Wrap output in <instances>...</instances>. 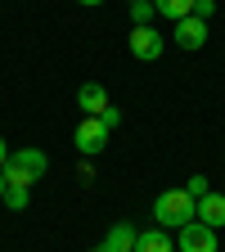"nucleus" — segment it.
I'll return each instance as SVG.
<instances>
[{
	"instance_id": "obj_6",
	"label": "nucleus",
	"mask_w": 225,
	"mask_h": 252,
	"mask_svg": "<svg viewBox=\"0 0 225 252\" xmlns=\"http://www.w3.org/2000/svg\"><path fill=\"white\" fill-rule=\"evenodd\" d=\"M180 252H216V230H207L203 220H189L180 230Z\"/></svg>"
},
{
	"instance_id": "obj_8",
	"label": "nucleus",
	"mask_w": 225,
	"mask_h": 252,
	"mask_svg": "<svg viewBox=\"0 0 225 252\" xmlns=\"http://www.w3.org/2000/svg\"><path fill=\"white\" fill-rule=\"evenodd\" d=\"M135 225H131V220H117V225L104 234V243H99V252H131L135 248Z\"/></svg>"
},
{
	"instance_id": "obj_19",
	"label": "nucleus",
	"mask_w": 225,
	"mask_h": 252,
	"mask_svg": "<svg viewBox=\"0 0 225 252\" xmlns=\"http://www.w3.org/2000/svg\"><path fill=\"white\" fill-rule=\"evenodd\" d=\"M0 198H5V176H0Z\"/></svg>"
},
{
	"instance_id": "obj_5",
	"label": "nucleus",
	"mask_w": 225,
	"mask_h": 252,
	"mask_svg": "<svg viewBox=\"0 0 225 252\" xmlns=\"http://www.w3.org/2000/svg\"><path fill=\"white\" fill-rule=\"evenodd\" d=\"M171 41H176L180 50H203V45H207V23H203V18H194V14L180 18V23H176V32H171Z\"/></svg>"
},
{
	"instance_id": "obj_18",
	"label": "nucleus",
	"mask_w": 225,
	"mask_h": 252,
	"mask_svg": "<svg viewBox=\"0 0 225 252\" xmlns=\"http://www.w3.org/2000/svg\"><path fill=\"white\" fill-rule=\"evenodd\" d=\"M77 5H104V0H77Z\"/></svg>"
},
{
	"instance_id": "obj_7",
	"label": "nucleus",
	"mask_w": 225,
	"mask_h": 252,
	"mask_svg": "<svg viewBox=\"0 0 225 252\" xmlns=\"http://www.w3.org/2000/svg\"><path fill=\"white\" fill-rule=\"evenodd\" d=\"M77 108H81L86 117H99V113L108 108V90H104L99 81H86V86L77 90Z\"/></svg>"
},
{
	"instance_id": "obj_2",
	"label": "nucleus",
	"mask_w": 225,
	"mask_h": 252,
	"mask_svg": "<svg viewBox=\"0 0 225 252\" xmlns=\"http://www.w3.org/2000/svg\"><path fill=\"white\" fill-rule=\"evenodd\" d=\"M45 171H50V158H45L41 149H14V153L5 158V167H0L5 185H23V189H32Z\"/></svg>"
},
{
	"instance_id": "obj_20",
	"label": "nucleus",
	"mask_w": 225,
	"mask_h": 252,
	"mask_svg": "<svg viewBox=\"0 0 225 252\" xmlns=\"http://www.w3.org/2000/svg\"><path fill=\"white\" fill-rule=\"evenodd\" d=\"M126 5H135V0H126Z\"/></svg>"
},
{
	"instance_id": "obj_15",
	"label": "nucleus",
	"mask_w": 225,
	"mask_h": 252,
	"mask_svg": "<svg viewBox=\"0 0 225 252\" xmlns=\"http://www.w3.org/2000/svg\"><path fill=\"white\" fill-rule=\"evenodd\" d=\"M212 14H216V0H194V18H203V23H207Z\"/></svg>"
},
{
	"instance_id": "obj_12",
	"label": "nucleus",
	"mask_w": 225,
	"mask_h": 252,
	"mask_svg": "<svg viewBox=\"0 0 225 252\" xmlns=\"http://www.w3.org/2000/svg\"><path fill=\"white\" fill-rule=\"evenodd\" d=\"M5 207H14V212H23L27 203H32V189H23V185H5V198H0Z\"/></svg>"
},
{
	"instance_id": "obj_10",
	"label": "nucleus",
	"mask_w": 225,
	"mask_h": 252,
	"mask_svg": "<svg viewBox=\"0 0 225 252\" xmlns=\"http://www.w3.org/2000/svg\"><path fill=\"white\" fill-rule=\"evenodd\" d=\"M131 252H176V243H171L167 230H144V234H135V248Z\"/></svg>"
},
{
	"instance_id": "obj_13",
	"label": "nucleus",
	"mask_w": 225,
	"mask_h": 252,
	"mask_svg": "<svg viewBox=\"0 0 225 252\" xmlns=\"http://www.w3.org/2000/svg\"><path fill=\"white\" fill-rule=\"evenodd\" d=\"M153 0H135V5H131V27H153Z\"/></svg>"
},
{
	"instance_id": "obj_3",
	"label": "nucleus",
	"mask_w": 225,
	"mask_h": 252,
	"mask_svg": "<svg viewBox=\"0 0 225 252\" xmlns=\"http://www.w3.org/2000/svg\"><path fill=\"white\" fill-rule=\"evenodd\" d=\"M72 144H77V153H81V158L104 153V149H108V126H104L99 117H81V122H77V135H72Z\"/></svg>"
},
{
	"instance_id": "obj_16",
	"label": "nucleus",
	"mask_w": 225,
	"mask_h": 252,
	"mask_svg": "<svg viewBox=\"0 0 225 252\" xmlns=\"http://www.w3.org/2000/svg\"><path fill=\"white\" fill-rule=\"evenodd\" d=\"M99 122H104V126H108V131H113V126H117V122H122V113H117V108H113V104H108V108H104V113H99Z\"/></svg>"
},
{
	"instance_id": "obj_4",
	"label": "nucleus",
	"mask_w": 225,
	"mask_h": 252,
	"mask_svg": "<svg viewBox=\"0 0 225 252\" xmlns=\"http://www.w3.org/2000/svg\"><path fill=\"white\" fill-rule=\"evenodd\" d=\"M131 54L140 59V63H153V59H162V50H167V41H162V32H153V27H131Z\"/></svg>"
},
{
	"instance_id": "obj_17",
	"label": "nucleus",
	"mask_w": 225,
	"mask_h": 252,
	"mask_svg": "<svg viewBox=\"0 0 225 252\" xmlns=\"http://www.w3.org/2000/svg\"><path fill=\"white\" fill-rule=\"evenodd\" d=\"M5 158H9V144H5V140H0V167H5Z\"/></svg>"
},
{
	"instance_id": "obj_9",
	"label": "nucleus",
	"mask_w": 225,
	"mask_h": 252,
	"mask_svg": "<svg viewBox=\"0 0 225 252\" xmlns=\"http://www.w3.org/2000/svg\"><path fill=\"white\" fill-rule=\"evenodd\" d=\"M198 220L207 230H225V194H203L198 198Z\"/></svg>"
},
{
	"instance_id": "obj_1",
	"label": "nucleus",
	"mask_w": 225,
	"mask_h": 252,
	"mask_svg": "<svg viewBox=\"0 0 225 252\" xmlns=\"http://www.w3.org/2000/svg\"><path fill=\"white\" fill-rule=\"evenodd\" d=\"M153 220L158 230H185L189 220H198V198L189 189H167L153 198Z\"/></svg>"
},
{
	"instance_id": "obj_11",
	"label": "nucleus",
	"mask_w": 225,
	"mask_h": 252,
	"mask_svg": "<svg viewBox=\"0 0 225 252\" xmlns=\"http://www.w3.org/2000/svg\"><path fill=\"white\" fill-rule=\"evenodd\" d=\"M153 9L162 18H171V23H180V18L194 14V0H153Z\"/></svg>"
},
{
	"instance_id": "obj_21",
	"label": "nucleus",
	"mask_w": 225,
	"mask_h": 252,
	"mask_svg": "<svg viewBox=\"0 0 225 252\" xmlns=\"http://www.w3.org/2000/svg\"><path fill=\"white\" fill-rule=\"evenodd\" d=\"M90 252H99V248H90Z\"/></svg>"
},
{
	"instance_id": "obj_14",
	"label": "nucleus",
	"mask_w": 225,
	"mask_h": 252,
	"mask_svg": "<svg viewBox=\"0 0 225 252\" xmlns=\"http://www.w3.org/2000/svg\"><path fill=\"white\" fill-rule=\"evenodd\" d=\"M185 189H189V194H194V198L212 194V185H207V176H189V180H185Z\"/></svg>"
}]
</instances>
